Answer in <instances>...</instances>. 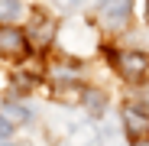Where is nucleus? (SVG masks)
<instances>
[{"label": "nucleus", "instance_id": "f257e3e1", "mask_svg": "<svg viewBox=\"0 0 149 146\" xmlns=\"http://www.w3.org/2000/svg\"><path fill=\"white\" fill-rule=\"evenodd\" d=\"M130 16H133V3L130 0H101V3H97V20H101L110 33H120L130 23Z\"/></svg>", "mask_w": 149, "mask_h": 146}, {"label": "nucleus", "instance_id": "f03ea898", "mask_svg": "<svg viewBox=\"0 0 149 146\" xmlns=\"http://www.w3.org/2000/svg\"><path fill=\"white\" fill-rule=\"evenodd\" d=\"M0 55L3 59H26L29 55V39H26V29L13 26V23H7V26H0Z\"/></svg>", "mask_w": 149, "mask_h": 146}, {"label": "nucleus", "instance_id": "7ed1b4c3", "mask_svg": "<svg viewBox=\"0 0 149 146\" xmlns=\"http://www.w3.org/2000/svg\"><path fill=\"white\" fill-rule=\"evenodd\" d=\"M113 68L127 81H143L149 71V55L146 52H113Z\"/></svg>", "mask_w": 149, "mask_h": 146}, {"label": "nucleus", "instance_id": "20e7f679", "mask_svg": "<svg viewBox=\"0 0 149 146\" xmlns=\"http://www.w3.org/2000/svg\"><path fill=\"white\" fill-rule=\"evenodd\" d=\"M120 120H123V130H127L133 140H146L149 136V117L146 110H139L136 104H127L120 110Z\"/></svg>", "mask_w": 149, "mask_h": 146}, {"label": "nucleus", "instance_id": "39448f33", "mask_svg": "<svg viewBox=\"0 0 149 146\" xmlns=\"http://www.w3.org/2000/svg\"><path fill=\"white\" fill-rule=\"evenodd\" d=\"M26 39H29V45H36V49H49L52 39H55V23L49 20V16H36V20L29 23V29H26Z\"/></svg>", "mask_w": 149, "mask_h": 146}, {"label": "nucleus", "instance_id": "423d86ee", "mask_svg": "<svg viewBox=\"0 0 149 146\" xmlns=\"http://www.w3.org/2000/svg\"><path fill=\"white\" fill-rule=\"evenodd\" d=\"M62 146H104V140H101V130H97V127L81 124V127H74L68 133V140Z\"/></svg>", "mask_w": 149, "mask_h": 146}, {"label": "nucleus", "instance_id": "0eeeda50", "mask_svg": "<svg viewBox=\"0 0 149 146\" xmlns=\"http://www.w3.org/2000/svg\"><path fill=\"white\" fill-rule=\"evenodd\" d=\"M23 13V3H19V0H0V20H16Z\"/></svg>", "mask_w": 149, "mask_h": 146}, {"label": "nucleus", "instance_id": "6e6552de", "mask_svg": "<svg viewBox=\"0 0 149 146\" xmlns=\"http://www.w3.org/2000/svg\"><path fill=\"white\" fill-rule=\"evenodd\" d=\"M84 104L91 114H104V94L101 91H84Z\"/></svg>", "mask_w": 149, "mask_h": 146}, {"label": "nucleus", "instance_id": "1a4fd4ad", "mask_svg": "<svg viewBox=\"0 0 149 146\" xmlns=\"http://www.w3.org/2000/svg\"><path fill=\"white\" fill-rule=\"evenodd\" d=\"M7 120H16V124H26L29 120V110L23 107V104H7V114H3Z\"/></svg>", "mask_w": 149, "mask_h": 146}, {"label": "nucleus", "instance_id": "9d476101", "mask_svg": "<svg viewBox=\"0 0 149 146\" xmlns=\"http://www.w3.org/2000/svg\"><path fill=\"white\" fill-rule=\"evenodd\" d=\"M10 133H13V120L0 117V143H7V140H10Z\"/></svg>", "mask_w": 149, "mask_h": 146}, {"label": "nucleus", "instance_id": "9b49d317", "mask_svg": "<svg viewBox=\"0 0 149 146\" xmlns=\"http://www.w3.org/2000/svg\"><path fill=\"white\" fill-rule=\"evenodd\" d=\"M81 3H84V0H58V7H62V10H78Z\"/></svg>", "mask_w": 149, "mask_h": 146}, {"label": "nucleus", "instance_id": "f8f14e48", "mask_svg": "<svg viewBox=\"0 0 149 146\" xmlns=\"http://www.w3.org/2000/svg\"><path fill=\"white\" fill-rule=\"evenodd\" d=\"M133 146H149V143L146 140H133Z\"/></svg>", "mask_w": 149, "mask_h": 146}, {"label": "nucleus", "instance_id": "ddd939ff", "mask_svg": "<svg viewBox=\"0 0 149 146\" xmlns=\"http://www.w3.org/2000/svg\"><path fill=\"white\" fill-rule=\"evenodd\" d=\"M146 10H149V0H146Z\"/></svg>", "mask_w": 149, "mask_h": 146}, {"label": "nucleus", "instance_id": "4468645a", "mask_svg": "<svg viewBox=\"0 0 149 146\" xmlns=\"http://www.w3.org/2000/svg\"><path fill=\"white\" fill-rule=\"evenodd\" d=\"M19 146H29V143H19Z\"/></svg>", "mask_w": 149, "mask_h": 146}]
</instances>
